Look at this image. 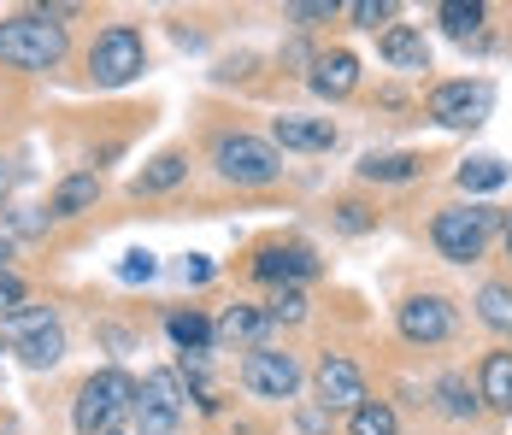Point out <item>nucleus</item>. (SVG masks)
<instances>
[{
  "label": "nucleus",
  "instance_id": "obj_1",
  "mask_svg": "<svg viewBox=\"0 0 512 435\" xmlns=\"http://www.w3.org/2000/svg\"><path fill=\"white\" fill-rule=\"evenodd\" d=\"M65 48H71L65 42V24L48 18L42 6L0 18V65H12V71H53L65 59Z\"/></svg>",
  "mask_w": 512,
  "mask_h": 435
},
{
  "label": "nucleus",
  "instance_id": "obj_2",
  "mask_svg": "<svg viewBox=\"0 0 512 435\" xmlns=\"http://www.w3.org/2000/svg\"><path fill=\"white\" fill-rule=\"evenodd\" d=\"M130 412H136V383L124 371H95L89 383L77 388L71 424H77V435H106V430H124Z\"/></svg>",
  "mask_w": 512,
  "mask_h": 435
},
{
  "label": "nucleus",
  "instance_id": "obj_3",
  "mask_svg": "<svg viewBox=\"0 0 512 435\" xmlns=\"http://www.w3.org/2000/svg\"><path fill=\"white\" fill-rule=\"evenodd\" d=\"M495 230H501V212H495V206H442V212L430 218V242H436V253H442L448 265L483 259V247H489Z\"/></svg>",
  "mask_w": 512,
  "mask_h": 435
},
{
  "label": "nucleus",
  "instance_id": "obj_4",
  "mask_svg": "<svg viewBox=\"0 0 512 435\" xmlns=\"http://www.w3.org/2000/svg\"><path fill=\"white\" fill-rule=\"evenodd\" d=\"M212 171L224 177V183H236V189H271L277 177H283V153L271 142H259V136H218L212 142Z\"/></svg>",
  "mask_w": 512,
  "mask_h": 435
},
{
  "label": "nucleus",
  "instance_id": "obj_5",
  "mask_svg": "<svg viewBox=\"0 0 512 435\" xmlns=\"http://www.w3.org/2000/svg\"><path fill=\"white\" fill-rule=\"evenodd\" d=\"M148 71V42L136 24H106L89 48V83L95 89H124Z\"/></svg>",
  "mask_w": 512,
  "mask_h": 435
},
{
  "label": "nucleus",
  "instance_id": "obj_6",
  "mask_svg": "<svg viewBox=\"0 0 512 435\" xmlns=\"http://www.w3.org/2000/svg\"><path fill=\"white\" fill-rule=\"evenodd\" d=\"M395 330H401V341H412V347H436V341H448L460 330V312H454L448 294L424 289V294H407V300L395 306Z\"/></svg>",
  "mask_w": 512,
  "mask_h": 435
},
{
  "label": "nucleus",
  "instance_id": "obj_7",
  "mask_svg": "<svg viewBox=\"0 0 512 435\" xmlns=\"http://www.w3.org/2000/svg\"><path fill=\"white\" fill-rule=\"evenodd\" d=\"M307 383V371H301V359L295 353H283V347H248V359H242V388L259 394V400H295Z\"/></svg>",
  "mask_w": 512,
  "mask_h": 435
},
{
  "label": "nucleus",
  "instance_id": "obj_8",
  "mask_svg": "<svg viewBox=\"0 0 512 435\" xmlns=\"http://www.w3.org/2000/svg\"><path fill=\"white\" fill-rule=\"evenodd\" d=\"M183 388H177V371H148L142 383H136V430L142 435H177L183 424Z\"/></svg>",
  "mask_w": 512,
  "mask_h": 435
},
{
  "label": "nucleus",
  "instance_id": "obj_9",
  "mask_svg": "<svg viewBox=\"0 0 512 435\" xmlns=\"http://www.w3.org/2000/svg\"><path fill=\"white\" fill-rule=\"evenodd\" d=\"M483 106H489V83H471V77L436 83L430 100H424V112H430L442 130H471V124L483 118Z\"/></svg>",
  "mask_w": 512,
  "mask_h": 435
},
{
  "label": "nucleus",
  "instance_id": "obj_10",
  "mask_svg": "<svg viewBox=\"0 0 512 435\" xmlns=\"http://www.w3.org/2000/svg\"><path fill=\"white\" fill-rule=\"evenodd\" d=\"M254 277L271 283V289H301L307 277H318V253L307 242H271V247H259Z\"/></svg>",
  "mask_w": 512,
  "mask_h": 435
},
{
  "label": "nucleus",
  "instance_id": "obj_11",
  "mask_svg": "<svg viewBox=\"0 0 512 435\" xmlns=\"http://www.w3.org/2000/svg\"><path fill=\"white\" fill-rule=\"evenodd\" d=\"M18 324V359L30 365V371H53L59 359H65V330H59V318H48V312H18L12 318Z\"/></svg>",
  "mask_w": 512,
  "mask_h": 435
},
{
  "label": "nucleus",
  "instance_id": "obj_12",
  "mask_svg": "<svg viewBox=\"0 0 512 435\" xmlns=\"http://www.w3.org/2000/svg\"><path fill=\"white\" fill-rule=\"evenodd\" d=\"M312 383H318V406H342V412H354V406H365L371 394H365V377H359V365L348 359V353H324L318 359V371H312Z\"/></svg>",
  "mask_w": 512,
  "mask_h": 435
},
{
  "label": "nucleus",
  "instance_id": "obj_13",
  "mask_svg": "<svg viewBox=\"0 0 512 435\" xmlns=\"http://www.w3.org/2000/svg\"><path fill=\"white\" fill-rule=\"evenodd\" d=\"M307 89L318 100H348L359 89V53H348V48L318 53V59H312V71H307Z\"/></svg>",
  "mask_w": 512,
  "mask_h": 435
},
{
  "label": "nucleus",
  "instance_id": "obj_14",
  "mask_svg": "<svg viewBox=\"0 0 512 435\" xmlns=\"http://www.w3.org/2000/svg\"><path fill=\"white\" fill-rule=\"evenodd\" d=\"M271 147H289V153H330L336 147V124L330 118H307V112H283L271 124Z\"/></svg>",
  "mask_w": 512,
  "mask_h": 435
},
{
  "label": "nucleus",
  "instance_id": "obj_15",
  "mask_svg": "<svg viewBox=\"0 0 512 435\" xmlns=\"http://www.w3.org/2000/svg\"><path fill=\"white\" fill-rule=\"evenodd\" d=\"M377 53L395 65V71H430V48H424V30L418 24H389L377 36Z\"/></svg>",
  "mask_w": 512,
  "mask_h": 435
},
{
  "label": "nucleus",
  "instance_id": "obj_16",
  "mask_svg": "<svg viewBox=\"0 0 512 435\" xmlns=\"http://www.w3.org/2000/svg\"><path fill=\"white\" fill-rule=\"evenodd\" d=\"M95 200H101V171H71L53 189L48 218H83V212H95Z\"/></svg>",
  "mask_w": 512,
  "mask_h": 435
},
{
  "label": "nucleus",
  "instance_id": "obj_17",
  "mask_svg": "<svg viewBox=\"0 0 512 435\" xmlns=\"http://www.w3.org/2000/svg\"><path fill=\"white\" fill-rule=\"evenodd\" d=\"M477 400L495 406V412H512V353L507 347L483 353V365H477Z\"/></svg>",
  "mask_w": 512,
  "mask_h": 435
},
{
  "label": "nucleus",
  "instance_id": "obj_18",
  "mask_svg": "<svg viewBox=\"0 0 512 435\" xmlns=\"http://www.w3.org/2000/svg\"><path fill=\"white\" fill-rule=\"evenodd\" d=\"M183 177H189V159H183V153H159V159H148V165L130 177V194H171Z\"/></svg>",
  "mask_w": 512,
  "mask_h": 435
},
{
  "label": "nucleus",
  "instance_id": "obj_19",
  "mask_svg": "<svg viewBox=\"0 0 512 435\" xmlns=\"http://www.w3.org/2000/svg\"><path fill=\"white\" fill-rule=\"evenodd\" d=\"M418 171H424L418 153H365V159H359V177H365V183H412Z\"/></svg>",
  "mask_w": 512,
  "mask_h": 435
},
{
  "label": "nucleus",
  "instance_id": "obj_20",
  "mask_svg": "<svg viewBox=\"0 0 512 435\" xmlns=\"http://www.w3.org/2000/svg\"><path fill=\"white\" fill-rule=\"evenodd\" d=\"M265 330H271V324H265V312L236 300V306H224V318L212 324V341H259Z\"/></svg>",
  "mask_w": 512,
  "mask_h": 435
},
{
  "label": "nucleus",
  "instance_id": "obj_21",
  "mask_svg": "<svg viewBox=\"0 0 512 435\" xmlns=\"http://www.w3.org/2000/svg\"><path fill=\"white\" fill-rule=\"evenodd\" d=\"M436 24H442L454 42H471V36L489 24V6H477V0H471V6H465V0H448V6H436Z\"/></svg>",
  "mask_w": 512,
  "mask_h": 435
},
{
  "label": "nucleus",
  "instance_id": "obj_22",
  "mask_svg": "<svg viewBox=\"0 0 512 435\" xmlns=\"http://www.w3.org/2000/svg\"><path fill=\"white\" fill-rule=\"evenodd\" d=\"M477 394H471V383L465 377H436V412L442 418H454V424H465V418H477Z\"/></svg>",
  "mask_w": 512,
  "mask_h": 435
},
{
  "label": "nucleus",
  "instance_id": "obj_23",
  "mask_svg": "<svg viewBox=\"0 0 512 435\" xmlns=\"http://www.w3.org/2000/svg\"><path fill=\"white\" fill-rule=\"evenodd\" d=\"M471 306H477V318H483L489 330H501V336H512V283H483Z\"/></svg>",
  "mask_w": 512,
  "mask_h": 435
},
{
  "label": "nucleus",
  "instance_id": "obj_24",
  "mask_svg": "<svg viewBox=\"0 0 512 435\" xmlns=\"http://www.w3.org/2000/svg\"><path fill=\"white\" fill-rule=\"evenodd\" d=\"M348 435H401V418L389 400H365L348 412Z\"/></svg>",
  "mask_w": 512,
  "mask_h": 435
},
{
  "label": "nucleus",
  "instance_id": "obj_25",
  "mask_svg": "<svg viewBox=\"0 0 512 435\" xmlns=\"http://www.w3.org/2000/svg\"><path fill=\"white\" fill-rule=\"evenodd\" d=\"M165 330H171V341H177L183 353H206V347H212V324H206L195 306H189V312H171Z\"/></svg>",
  "mask_w": 512,
  "mask_h": 435
},
{
  "label": "nucleus",
  "instance_id": "obj_26",
  "mask_svg": "<svg viewBox=\"0 0 512 435\" xmlns=\"http://www.w3.org/2000/svg\"><path fill=\"white\" fill-rule=\"evenodd\" d=\"M259 312H265V324H307L312 300H307V289H271V300Z\"/></svg>",
  "mask_w": 512,
  "mask_h": 435
},
{
  "label": "nucleus",
  "instance_id": "obj_27",
  "mask_svg": "<svg viewBox=\"0 0 512 435\" xmlns=\"http://www.w3.org/2000/svg\"><path fill=\"white\" fill-rule=\"evenodd\" d=\"M501 183H507V165H501V159H465L460 165L465 194H489V189H501Z\"/></svg>",
  "mask_w": 512,
  "mask_h": 435
},
{
  "label": "nucleus",
  "instance_id": "obj_28",
  "mask_svg": "<svg viewBox=\"0 0 512 435\" xmlns=\"http://www.w3.org/2000/svg\"><path fill=\"white\" fill-rule=\"evenodd\" d=\"M342 12L354 18L359 30H377V36H383V30L395 24V12H401V6H395V0H354V6H342Z\"/></svg>",
  "mask_w": 512,
  "mask_h": 435
},
{
  "label": "nucleus",
  "instance_id": "obj_29",
  "mask_svg": "<svg viewBox=\"0 0 512 435\" xmlns=\"http://www.w3.org/2000/svg\"><path fill=\"white\" fill-rule=\"evenodd\" d=\"M283 18H289V24H301V30H312V24L342 18V6H336V0H289V6H283Z\"/></svg>",
  "mask_w": 512,
  "mask_h": 435
},
{
  "label": "nucleus",
  "instance_id": "obj_30",
  "mask_svg": "<svg viewBox=\"0 0 512 435\" xmlns=\"http://www.w3.org/2000/svg\"><path fill=\"white\" fill-rule=\"evenodd\" d=\"M336 230L342 236H371L377 230V212L365 200H336Z\"/></svg>",
  "mask_w": 512,
  "mask_h": 435
},
{
  "label": "nucleus",
  "instance_id": "obj_31",
  "mask_svg": "<svg viewBox=\"0 0 512 435\" xmlns=\"http://www.w3.org/2000/svg\"><path fill=\"white\" fill-rule=\"evenodd\" d=\"M24 312V283L12 271H0V318H18Z\"/></svg>",
  "mask_w": 512,
  "mask_h": 435
},
{
  "label": "nucleus",
  "instance_id": "obj_32",
  "mask_svg": "<svg viewBox=\"0 0 512 435\" xmlns=\"http://www.w3.org/2000/svg\"><path fill=\"white\" fill-rule=\"evenodd\" d=\"M177 283H189V289H201V283H212V259H201V253H189V259L177 265Z\"/></svg>",
  "mask_w": 512,
  "mask_h": 435
},
{
  "label": "nucleus",
  "instance_id": "obj_33",
  "mask_svg": "<svg viewBox=\"0 0 512 435\" xmlns=\"http://www.w3.org/2000/svg\"><path fill=\"white\" fill-rule=\"evenodd\" d=\"M118 277H124V283H148V277H154V253H124Z\"/></svg>",
  "mask_w": 512,
  "mask_h": 435
},
{
  "label": "nucleus",
  "instance_id": "obj_34",
  "mask_svg": "<svg viewBox=\"0 0 512 435\" xmlns=\"http://www.w3.org/2000/svg\"><path fill=\"white\" fill-rule=\"evenodd\" d=\"M295 418H301V435H330V406H318V400L301 406Z\"/></svg>",
  "mask_w": 512,
  "mask_h": 435
},
{
  "label": "nucleus",
  "instance_id": "obj_35",
  "mask_svg": "<svg viewBox=\"0 0 512 435\" xmlns=\"http://www.w3.org/2000/svg\"><path fill=\"white\" fill-rule=\"evenodd\" d=\"M6 194H12V165L0 159V206H6Z\"/></svg>",
  "mask_w": 512,
  "mask_h": 435
},
{
  "label": "nucleus",
  "instance_id": "obj_36",
  "mask_svg": "<svg viewBox=\"0 0 512 435\" xmlns=\"http://www.w3.org/2000/svg\"><path fill=\"white\" fill-rule=\"evenodd\" d=\"M501 247H507V259H512V212H501Z\"/></svg>",
  "mask_w": 512,
  "mask_h": 435
},
{
  "label": "nucleus",
  "instance_id": "obj_37",
  "mask_svg": "<svg viewBox=\"0 0 512 435\" xmlns=\"http://www.w3.org/2000/svg\"><path fill=\"white\" fill-rule=\"evenodd\" d=\"M6 259H12V242H6V236H0V271H6Z\"/></svg>",
  "mask_w": 512,
  "mask_h": 435
},
{
  "label": "nucleus",
  "instance_id": "obj_38",
  "mask_svg": "<svg viewBox=\"0 0 512 435\" xmlns=\"http://www.w3.org/2000/svg\"><path fill=\"white\" fill-rule=\"evenodd\" d=\"M106 435H124V430H106Z\"/></svg>",
  "mask_w": 512,
  "mask_h": 435
}]
</instances>
